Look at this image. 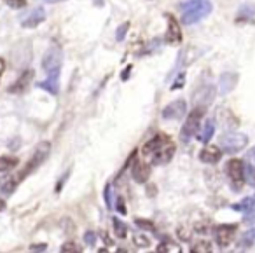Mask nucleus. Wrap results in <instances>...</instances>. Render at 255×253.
Wrapping results in <instances>:
<instances>
[{"label":"nucleus","mask_w":255,"mask_h":253,"mask_svg":"<svg viewBox=\"0 0 255 253\" xmlns=\"http://www.w3.org/2000/svg\"><path fill=\"white\" fill-rule=\"evenodd\" d=\"M212 0H185L182 4V23L194 25L212 14Z\"/></svg>","instance_id":"f257e3e1"},{"label":"nucleus","mask_w":255,"mask_h":253,"mask_svg":"<svg viewBox=\"0 0 255 253\" xmlns=\"http://www.w3.org/2000/svg\"><path fill=\"white\" fill-rule=\"evenodd\" d=\"M205 110H206L205 107L199 105L187 116V119H185L184 126H182V129H180V140L184 141V143H189V141L194 138V134L198 133V127H199V124H201L203 116H205Z\"/></svg>","instance_id":"f03ea898"},{"label":"nucleus","mask_w":255,"mask_h":253,"mask_svg":"<svg viewBox=\"0 0 255 253\" xmlns=\"http://www.w3.org/2000/svg\"><path fill=\"white\" fill-rule=\"evenodd\" d=\"M61 65H63V53L60 47H49L47 53L42 58V68L47 74V77H60Z\"/></svg>","instance_id":"7ed1b4c3"},{"label":"nucleus","mask_w":255,"mask_h":253,"mask_svg":"<svg viewBox=\"0 0 255 253\" xmlns=\"http://www.w3.org/2000/svg\"><path fill=\"white\" fill-rule=\"evenodd\" d=\"M51 152V143L49 141H40L39 145L35 147V152H33L32 159L28 161V164L25 166V169H23L21 173H19L16 178L18 180H23L26 175H30V173H33L37 168H39L40 164H44V161L47 159V155H49Z\"/></svg>","instance_id":"20e7f679"},{"label":"nucleus","mask_w":255,"mask_h":253,"mask_svg":"<svg viewBox=\"0 0 255 253\" xmlns=\"http://www.w3.org/2000/svg\"><path fill=\"white\" fill-rule=\"evenodd\" d=\"M226 173L234 190H240L245 183V162L240 159H231L226 164Z\"/></svg>","instance_id":"39448f33"},{"label":"nucleus","mask_w":255,"mask_h":253,"mask_svg":"<svg viewBox=\"0 0 255 253\" xmlns=\"http://www.w3.org/2000/svg\"><path fill=\"white\" fill-rule=\"evenodd\" d=\"M220 145L227 154H236L248 145V136L241 133H224V136H220Z\"/></svg>","instance_id":"423d86ee"},{"label":"nucleus","mask_w":255,"mask_h":253,"mask_svg":"<svg viewBox=\"0 0 255 253\" xmlns=\"http://www.w3.org/2000/svg\"><path fill=\"white\" fill-rule=\"evenodd\" d=\"M238 231L236 224H222L215 229V241L220 248H227L231 245V241L234 239V234Z\"/></svg>","instance_id":"0eeeda50"},{"label":"nucleus","mask_w":255,"mask_h":253,"mask_svg":"<svg viewBox=\"0 0 255 253\" xmlns=\"http://www.w3.org/2000/svg\"><path fill=\"white\" fill-rule=\"evenodd\" d=\"M168 19V30H166V35H164V42L168 46H178L182 44V28L178 25V21L175 19V16L166 14Z\"/></svg>","instance_id":"6e6552de"},{"label":"nucleus","mask_w":255,"mask_h":253,"mask_svg":"<svg viewBox=\"0 0 255 253\" xmlns=\"http://www.w3.org/2000/svg\"><path fill=\"white\" fill-rule=\"evenodd\" d=\"M175 150H177V147H175L173 141H168V143H164L163 147H159L156 152L152 154V164L156 166H164L168 164V162L173 159L175 155Z\"/></svg>","instance_id":"1a4fd4ad"},{"label":"nucleus","mask_w":255,"mask_h":253,"mask_svg":"<svg viewBox=\"0 0 255 253\" xmlns=\"http://www.w3.org/2000/svg\"><path fill=\"white\" fill-rule=\"evenodd\" d=\"M185 112H187V102L182 98L175 100L163 109V119H182Z\"/></svg>","instance_id":"9d476101"},{"label":"nucleus","mask_w":255,"mask_h":253,"mask_svg":"<svg viewBox=\"0 0 255 253\" xmlns=\"http://www.w3.org/2000/svg\"><path fill=\"white\" fill-rule=\"evenodd\" d=\"M238 25H255V4L240 5L236 14Z\"/></svg>","instance_id":"9b49d317"},{"label":"nucleus","mask_w":255,"mask_h":253,"mask_svg":"<svg viewBox=\"0 0 255 253\" xmlns=\"http://www.w3.org/2000/svg\"><path fill=\"white\" fill-rule=\"evenodd\" d=\"M245 182L255 187V147L250 148L245 155Z\"/></svg>","instance_id":"f8f14e48"},{"label":"nucleus","mask_w":255,"mask_h":253,"mask_svg":"<svg viewBox=\"0 0 255 253\" xmlns=\"http://www.w3.org/2000/svg\"><path fill=\"white\" fill-rule=\"evenodd\" d=\"M44 19H46V11H44L42 7H35L33 11H30V14L26 16L25 19H23L21 25H23V28H35Z\"/></svg>","instance_id":"ddd939ff"},{"label":"nucleus","mask_w":255,"mask_h":253,"mask_svg":"<svg viewBox=\"0 0 255 253\" xmlns=\"http://www.w3.org/2000/svg\"><path fill=\"white\" fill-rule=\"evenodd\" d=\"M133 178H135L136 183H147L150 178V166L143 161H136L135 166H133Z\"/></svg>","instance_id":"4468645a"},{"label":"nucleus","mask_w":255,"mask_h":253,"mask_svg":"<svg viewBox=\"0 0 255 253\" xmlns=\"http://www.w3.org/2000/svg\"><path fill=\"white\" fill-rule=\"evenodd\" d=\"M33 77V72L32 70H26L23 72L21 75H19V79L14 82V84L9 88V93H12V95H21V93L26 91V88L30 86V81H32Z\"/></svg>","instance_id":"2eb2a0df"},{"label":"nucleus","mask_w":255,"mask_h":253,"mask_svg":"<svg viewBox=\"0 0 255 253\" xmlns=\"http://www.w3.org/2000/svg\"><path fill=\"white\" fill-rule=\"evenodd\" d=\"M238 84V74L234 72H226V74L220 75V82H219V88H220V93L222 95H227L231 93Z\"/></svg>","instance_id":"dca6fc26"},{"label":"nucleus","mask_w":255,"mask_h":253,"mask_svg":"<svg viewBox=\"0 0 255 253\" xmlns=\"http://www.w3.org/2000/svg\"><path fill=\"white\" fill-rule=\"evenodd\" d=\"M168 141H170V136H168V134H164V133L156 134V136L150 138V140L147 141L145 145H143V154H147V155L154 154V152H156L157 148L163 147V145L168 143Z\"/></svg>","instance_id":"f3484780"},{"label":"nucleus","mask_w":255,"mask_h":253,"mask_svg":"<svg viewBox=\"0 0 255 253\" xmlns=\"http://www.w3.org/2000/svg\"><path fill=\"white\" fill-rule=\"evenodd\" d=\"M222 159V150H219L217 147H205L199 152V161L205 164H215Z\"/></svg>","instance_id":"a211bd4d"},{"label":"nucleus","mask_w":255,"mask_h":253,"mask_svg":"<svg viewBox=\"0 0 255 253\" xmlns=\"http://www.w3.org/2000/svg\"><path fill=\"white\" fill-rule=\"evenodd\" d=\"M255 243V227L248 229V231H245L243 234L240 236V239H238V248L240 250H248L252 248Z\"/></svg>","instance_id":"6ab92c4d"},{"label":"nucleus","mask_w":255,"mask_h":253,"mask_svg":"<svg viewBox=\"0 0 255 253\" xmlns=\"http://www.w3.org/2000/svg\"><path fill=\"white\" fill-rule=\"evenodd\" d=\"M254 206H255V194H254V196L245 197V199L240 201V203L233 204V210L234 211H241V213H247V211L254 210Z\"/></svg>","instance_id":"aec40b11"},{"label":"nucleus","mask_w":255,"mask_h":253,"mask_svg":"<svg viewBox=\"0 0 255 253\" xmlns=\"http://www.w3.org/2000/svg\"><path fill=\"white\" fill-rule=\"evenodd\" d=\"M39 88L44 89V91H47V93H51V95H58V91H60V86H58V77H47L44 82H40Z\"/></svg>","instance_id":"412c9836"},{"label":"nucleus","mask_w":255,"mask_h":253,"mask_svg":"<svg viewBox=\"0 0 255 253\" xmlns=\"http://www.w3.org/2000/svg\"><path fill=\"white\" fill-rule=\"evenodd\" d=\"M213 133H215V123L210 119V121H206V123H205V129H203V133L199 134L198 140L201 141V143H208V141L212 140Z\"/></svg>","instance_id":"4be33fe9"},{"label":"nucleus","mask_w":255,"mask_h":253,"mask_svg":"<svg viewBox=\"0 0 255 253\" xmlns=\"http://www.w3.org/2000/svg\"><path fill=\"white\" fill-rule=\"evenodd\" d=\"M112 229H114V234H116L119 239H124L128 236V225L116 217L112 218Z\"/></svg>","instance_id":"5701e85b"},{"label":"nucleus","mask_w":255,"mask_h":253,"mask_svg":"<svg viewBox=\"0 0 255 253\" xmlns=\"http://www.w3.org/2000/svg\"><path fill=\"white\" fill-rule=\"evenodd\" d=\"M18 164H19V161L16 157H7V155H2V157H0V173L11 171V169H14Z\"/></svg>","instance_id":"b1692460"},{"label":"nucleus","mask_w":255,"mask_h":253,"mask_svg":"<svg viewBox=\"0 0 255 253\" xmlns=\"http://www.w3.org/2000/svg\"><path fill=\"white\" fill-rule=\"evenodd\" d=\"M18 182L19 180L16 178V176H7L4 182L0 183V189H2V192H5V194H12L16 190V187H18Z\"/></svg>","instance_id":"393cba45"},{"label":"nucleus","mask_w":255,"mask_h":253,"mask_svg":"<svg viewBox=\"0 0 255 253\" xmlns=\"http://www.w3.org/2000/svg\"><path fill=\"white\" fill-rule=\"evenodd\" d=\"M191 252H198V253H210L212 252V243L210 241H198L194 246L191 248Z\"/></svg>","instance_id":"a878e982"},{"label":"nucleus","mask_w":255,"mask_h":253,"mask_svg":"<svg viewBox=\"0 0 255 253\" xmlns=\"http://www.w3.org/2000/svg\"><path fill=\"white\" fill-rule=\"evenodd\" d=\"M133 243H135L138 248H149L150 239L145 234H133Z\"/></svg>","instance_id":"bb28decb"},{"label":"nucleus","mask_w":255,"mask_h":253,"mask_svg":"<svg viewBox=\"0 0 255 253\" xmlns=\"http://www.w3.org/2000/svg\"><path fill=\"white\" fill-rule=\"evenodd\" d=\"M60 252H61V253H70V252L79 253V252H82V248H79L77 243H74V241H67V243H63V245H61Z\"/></svg>","instance_id":"cd10ccee"},{"label":"nucleus","mask_w":255,"mask_h":253,"mask_svg":"<svg viewBox=\"0 0 255 253\" xmlns=\"http://www.w3.org/2000/svg\"><path fill=\"white\" fill-rule=\"evenodd\" d=\"M135 224L138 225V227H142V229H149V231H154V229H156L154 222L147 220V218H135Z\"/></svg>","instance_id":"c85d7f7f"},{"label":"nucleus","mask_w":255,"mask_h":253,"mask_svg":"<svg viewBox=\"0 0 255 253\" xmlns=\"http://www.w3.org/2000/svg\"><path fill=\"white\" fill-rule=\"evenodd\" d=\"M128 30H129V23H123V25L116 30V40H119L121 42V40L124 39V35L128 33Z\"/></svg>","instance_id":"c756f323"},{"label":"nucleus","mask_w":255,"mask_h":253,"mask_svg":"<svg viewBox=\"0 0 255 253\" xmlns=\"http://www.w3.org/2000/svg\"><path fill=\"white\" fill-rule=\"evenodd\" d=\"M157 252H180V248L175 243H161Z\"/></svg>","instance_id":"7c9ffc66"},{"label":"nucleus","mask_w":255,"mask_h":253,"mask_svg":"<svg viewBox=\"0 0 255 253\" xmlns=\"http://www.w3.org/2000/svg\"><path fill=\"white\" fill-rule=\"evenodd\" d=\"M5 4L9 5V7H12V9H23V7H26V0H5Z\"/></svg>","instance_id":"2f4dec72"},{"label":"nucleus","mask_w":255,"mask_h":253,"mask_svg":"<svg viewBox=\"0 0 255 253\" xmlns=\"http://www.w3.org/2000/svg\"><path fill=\"white\" fill-rule=\"evenodd\" d=\"M84 243L88 246H95V243H96V234L93 231H88L84 234Z\"/></svg>","instance_id":"473e14b6"},{"label":"nucleus","mask_w":255,"mask_h":253,"mask_svg":"<svg viewBox=\"0 0 255 253\" xmlns=\"http://www.w3.org/2000/svg\"><path fill=\"white\" fill-rule=\"evenodd\" d=\"M243 222H245V224H248V225H255V208H254V210H250L247 215H245Z\"/></svg>","instance_id":"72a5a7b5"},{"label":"nucleus","mask_w":255,"mask_h":253,"mask_svg":"<svg viewBox=\"0 0 255 253\" xmlns=\"http://www.w3.org/2000/svg\"><path fill=\"white\" fill-rule=\"evenodd\" d=\"M116 210L119 211L121 215H126V213H128L126 206H124V199H123V197H117V203H116Z\"/></svg>","instance_id":"f704fd0d"},{"label":"nucleus","mask_w":255,"mask_h":253,"mask_svg":"<svg viewBox=\"0 0 255 253\" xmlns=\"http://www.w3.org/2000/svg\"><path fill=\"white\" fill-rule=\"evenodd\" d=\"M47 245L46 243H40V245H32L30 246V252H46Z\"/></svg>","instance_id":"c9c22d12"},{"label":"nucleus","mask_w":255,"mask_h":253,"mask_svg":"<svg viewBox=\"0 0 255 253\" xmlns=\"http://www.w3.org/2000/svg\"><path fill=\"white\" fill-rule=\"evenodd\" d=\"M105 203H107V208H112V199H110V185H105Z\"/></svg>","instance_id":"e433bc0d"},{"label":"nucleus","mask_w":255,"mask_h":253,"mask_svg":"<svg viewBox=\"0 0 255 253\" xmlns=\"http://www.w3.org/2000/svg\"><path fill=\"white\" fill-rule=\"evenodd\" d=\"M178 238L184 239V241H189V239H191V234H189L185 229H178Z\"/></svg>","instance_id":"4c0bfd02"},{"label":"nucleus","mask_w":255,"mask_h":253,"mask_svg":"<svg viewBox=\"0 0 255 253\" xmlns=\"http://www.w3.org/2000/svg\"><path fill=\"white\" fill-rule=\"evenodd\" d=\"M68 173H70V171H67L63 176H61V182H60V185H56V189H54V190H56V194L60 192V190H61V187H63V183L67 182V176H68Z\"/></svg>","instance_id":"58836bf2"},{"label":"nucleus","mask_w":255,"mask_h":253,"mask_svg":"<svg viewBox=\"0 0 255 253\" xmlns=\"http://www.w3.org/2000/svg\"><path fill=\"white\" fill-rule=\"evenodd\" d=\"M184 79H185V74H180V75H178V79H177V84H173V86H171V88H173V89H177V88H180V86L182 84H184Z\"/></svg>","instance_id":"ea45409f"},{"label":"nucleus","mask_w":255,"mask_h":253,"mask_svg":"<svg viewBox=\"0 0 255 253\" xmlns=\"http://www.w3.org/2000/svg\"><path fill=\"white\" fill-rule=\"evenodd\" d=\"M129 72H131V67H128L126 70L123 72V75H121V77H123V81H126V77H129Z\"/></svg>","instance_id":"a19ab883"},{"label":"nucleus","mask_w":255,"mask_h":253,"mask_svg":"<svg viewBox=\"0 0 255 253\" xmlns=\"http://www.w3.org/2000/svg\"><path fill=\"white\" fill-rule=\"evenodd\" d=\"M5 72V61L0 58V77H2V74Z\"/></svg>","instance_id":"79ce46f5"},{"label":"nucleus","mask_w":255,"mask_h":253,"mask_svg":"<svg viewBox=\"0 0 255 253\" xmlns=\"http://www.w3.org/2000/svg\"><path fill=\"white\" fill-rule=\"evenodd\" d=\"M5 210V201L0 199V211H4Z\"/></svg>","instance_id":"37998d69"},{"label":"nucleus","mask_w":255,"mask_h":253,"mask_svg":"<svg viewBox=\"0 0 255 253\" xmlns=\"http://www.w3.org/2000/svg\"><path fill=\"white\" fill-rule=\"evenodd\" d=\"M44 2H49V4H56V2H63V0H44Z\"/></svg>","instance_id":"c03bdc74"},{"label":"nucleus","mask_w":255,"mask_h":253,"mask_svg":"<svg viewBox=\"0 0 255 253\" xmlns=\"http://www.w3.org/2000/svg\"><path fill=\"white\" fill-rule=\"evenodd\" d=\"M95 4L96 5H103V0H95Z\"/></svg>","instance_id":"a18cd8bd"}]
</instances>
